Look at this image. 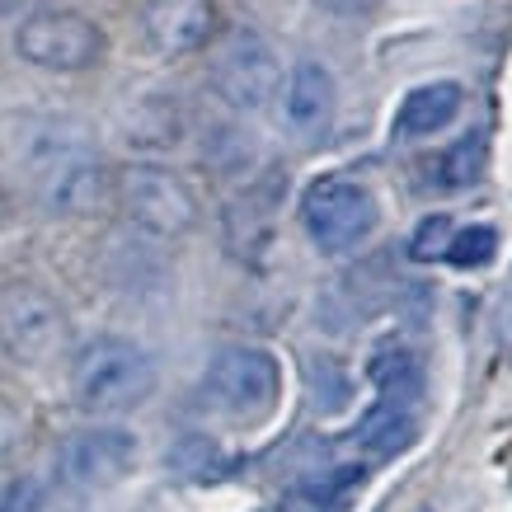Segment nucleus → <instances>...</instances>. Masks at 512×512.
<instances>
[{
    "mask_svg": "<svg viewBox=\"0 0 512 512\" xmlns=\"http://www.w3.org/2000/svg\"><path fill=\"white\" fill-rule=\"evenodd\" d=\"M19 165L33 193L57 217H90L113 198V174L99 160L90 132L71 118H43L19 146Z\"/></svg>",
    "mask_w": 512,
    "mask_h": 512,
    "instance_id": "1",
    "label": "nucleus"
},
{
    "mask_svg": "<svg viewBox=\"0 0 512 512\" xmlns=\"http://www.w3.org/2000/svg\"><path fill=\"white\" fill-rule=\"evenodd\" d=\"M156 395V357L141 343L99 334L71 362V400L85 414H127Z\"/></svg>",
    "mask_w": 512,
    "mask_h": 512,
    "instance_id": "2",
    "label": "nucleus"
},
{
    "mask_svg": "<svg viewBox=\"0 0 512 512\" xmlns=\"http://www.w3.org/2000/svg\"><path fill=\"white\" fill-rule=\"evenodd\" d=\"M113 198L146 240H179L198 226V198H193L188 179L156 160L123 165L113 174Z\"/></svg>",
    "mask_w": 512,
    "mask_h": 512,
    "instance_id": "3",
    "label": "nucleus"
},
{
    "mask_svg": "<svg viewBox=\"0 0 512 512\" xmlns=\"http://www.w3.org/2000/svg\"><path fill=\"white\" fill-rule=\"evenodd\" d=\"M71 343V320L57 296L38 282H10L0 287V348L19 367H47Z\"/></svg>",
    "mask_w": 512,
    "mask_h": 512,
    "instance_id": "4",
    "label": "nucleus"
},
{
    "mask_svg": "<svg viewBox=\"0 0 512 512\" xmlns=\"http://www.w3.org/2000/svg\"><path fill=\"white\" fill-rule=\"evenodd\" d=\"M381 207H376L372 188L348 179V174H325L306 188L301 198V226L311 235V245L320 254H348L367 235L376 231Z\"/></svg>",
    "mask_w": 512,
    "mask_h": 512,
    "instance_id": "5",
    "label": "nucleus"
},
{
    "mask_svg": "<svg viewBox=\"0 0 512 512\" xmlns=\"http://www.w3.org/2000/svg\"><path fill=\"white\" fill-rule=\"evenodd\" d=\"M202 395L212 400V409L231 414V419H264L282 395V367L268 348H249V343H231L221 348L207 372H202Z\"/></svg>",
    "mask_w": 512,
    "mask_h": 512,
    "instance_id": "6",
    "label": "nucleus"
},
{
    "mask_svg": "<svg viewBox=\"0 0 512 512\" xmlns=\"http://www.w3.org/2000/svg\"><path fill=\"white\" fill-rule=\"evenodd\" d=\"M15 52L38 71H90L104 57V29L80 10H33L19 19Z\"/></svg>",
    "mask_w": 512,
    "mask_h": 512,
    "instance_id": "7",
    "label": "nucleus"
},
{
    "mask_svg": "<svg viewBox=\"0 0 512 512\" xmlns=\"http://www.w3.org/2000/svg\"><path fill=\"white\" fill-rule=\"evenodd\" d=\"M212 90L221 94V104L240 113L268 109L282 90V62L268 38H259L254 29L226 33L212 52Z\"/></svg>",
    "mask_w": 512,
    "mask_h": 512,
    "instance_id": "8",
    "label": "nucleus"
},
{
    "mask_svg": "<svg viewBox=\"0 0 512 512\" xmlns=\"http://www.w3.org/2000/svg\"><path fill=\"white\" fill-rule=\"evenodd\" d=\"M137 466V437L127 428H85L71 433L57 451V480L71 494H99L127 480Z\"/></svg>",
    "mask_w": 512,
    "mask_h": 512,
    "instance_id": "9",
    "label": "nucleus"
},
{
    "mask_svg": "<svg viewBox=\"0 0 512 512\" xmlns=\"http://www.w3.org/2000/svg\"><path fill=\"white\" fill-rule=\"evenodd\" d=\"M141 29L160 57H188L217 38V5L212 0H151L141 15Z\"/></svg>",
    "mask_w": 512,
    "mask_h": 512,
    "instance_id": "10",
    "label": "nucleus"
},
{
    "mask_svg": "<svg viewBox=\"0 0 512 512\" xmlns=\"http://www.w3.org/2000/svg\"><path fill=\"white\" fill-rule=\"evenodd\" d=\"M334 109H339V90L329 66L320 62H296L287 85H282V123L296 141H320L334 127Z\"/></svg>",
    "mask_w": 512,
    "mask_h": 512,
    "instance_id": "11",
    "label": "nucleus"
},
{
    "mask_svg": "<svg viewBox=\"0 0 512 512\" xmlns=\"http://www.w3.org/2000/svg\"><path fill=\"white\" fill-rule=\"evenodd\" d=\"M273 202H278V193L268 184L245 188L235 202H226L221 226H226V249H231L235 259L259 264L268 254V245H273Z\"/></svg>",
    "mask_w": 512,
    "mask_h": 512,
    "instance_id": "12",
    "label": "nucleus"
},
{
    "mask_svg": "<svg viewBox=\"0 0 512 512\" xmlns=\"http://www.w3.org/2000/svg\"><path fill=\"white\" fill-rule=\"evenodd\" d=\"M466 109V85L461 80H433L419 90L404 94V104L395 109V137L400 141H419L433 137L442 127H451Z\"/></svg>",
    "mask_w": 512,
    "mask_h": 512,
    "instance_id": "13",
    "label": "nucleus"
},
{
    "mask_svg": "<svg viewBox=\"0 0 512 512\" xmlns=\"http://www.w3.org/2000/svg\"><path fill=\"white\" fill-rule=\"evenodd\" d=\"M123 141L137 151H170L184 141V109L170 94H146L123 113Z\"/></svg>",
    "mask_w": 512,
    "mask_h": 512,
    "instance_id": "14",
    "label": "nucleus"
},
{
    "mask_svg": "<svg viewBox=\"0 0 512 512\" xmlns=\"http://www.w3.org/2000/svg\"><path fill=\"white\" fill-rule=\"evenodd\" d=\"M414 437H419V409L390 400H376V409L357 428V442L372 456H400L404 447H414Z\"/></svg>",
    "mask_w": 512,
    "mask_h": 512,
    "instance_id": "15",
    "label": "nucleus"
},
{
    "mask_svg": "<svg viewBox=\"0 0 512 512\" xmlns=\"http://www.w3.org/2000/svg\"><path fill=\"white\" fill-rule=\"evenodd\" d=\"M367 372H372L381 400L409 404V409H419L423 404V362L409 353V348H381Z\"/></svg>",
    "mask_w": 512,
    "mask_h": 512,
    "instance_id": "16",
    "label": "nucleus"
},
{
    "mask_svg": "<svg viewBox=\"0 0 512 512\" xmlns=\"http://www.w3.org/2000/svg\"><path fill=\"white\" fill-rule=\"evenodd\" d=\"M484 165H489V141L480 137V132H470V137H461L451 151H442V160H437V188H447V193H461V188L480 184Z\"/></svg>",
    "mask_w": 512,
    "mask_h": 512,
    "instance_id": "17",
    "label": "nucleus"
},
{
    "mask_svg": "<svg viewBox=\"0 0 512 512\" xmlns=\"http://www.w3.org/2000/svg\"><path fill=\"white\" fill-rule=\"evenodd\" d=\"M306 381H311V395L325 414L343 409L348 395H353V381H348V372H343L334 357H311V362H306Z\"/></svg>",
    "mask_w": 512,
    "mask_h": 512,
    "instance_id": "18",
    "label": "nucleus"
},
{
    "mask_svg": "<svg viewBox=\"0 0 512 512\" xmlns=\"http://www.w3.org/2000/svg\"><path fill=\"white\" fill-rule=\"evenodd\" d=\"M498 254V231L494 226H456L447 245V264L456 268H484Z\"/></svg>",
    "mask_w": 512,
    "mask_h": 512,
    "instance_id": "19",
    "label": "nucleus"
},
{
    "mask_svg": "<svg viewBox=\"0 0 512 512\" xmlns=\"http://www.w3.org/2000/svg\"><path fill=\"white\" fill-rule=\"evenodd\" d=\"M451 217H423L419 231L409 235V259L419 264H433V259H447V245H451Z\"/></svg>",
    "mask_w": 512,
    "mask_h": 512,
    "instance_id": "20",
    "label": "nucleus"
},
{
    "mask_svg": "<svg viewBox=\"0 0 512 512\" xmlns=\"http://www.w3.org/2000/svg\"><path fill=\"white\" fill-rule=\"evenodd\" d=\"M0 512H43V484L19 475L0 484Z\"/></svg>",
    "mask_w": 512,
    "mask_h": 512,
    "instance_id": "21",
    "label": "nucleus"
},
{
    "mask_svg": "<svg viewBox=\"0 0 512 512\" xmlns=\"http://www.w3.org/2000/svg\"><path fill=\"white\" fill-rule=\"evenodd\" d=\"M19 451H24V419H19L10 404H0V470L10 466Z\"/></svg>",
    "mask_w": 512,
    "mask_h": 512,
    "instance_id": "22",
    "label": "nucleus"
},
{
    "mask_svg": "<svg viewBox=\"0 0 512 512\" xmlns=\"http://www.w3.org/2000/svg\"><path fill=\"white\" fill-rule=\"evenodd\" d=\"M494 339H498V348L512 353V268H508V282H503L498 306H494Z\"/></svg>",
    "mask_w": 512,
    "mask_h": 512,
    "instance_id": "23",
    "label": "nucleus"
},
{
    "mask_svg": "<svg viewBox=\"0 0 512 512\" xmlns=\"http://www.w3.org/2000/svg\"><path fill=\"white\" fill-rule=\"evenodd\" d=\"M273 512H329V503H325V498H315L306 484H296L292 494L278 498V508H273Z\"/></svg>",
    "mask_w": 512,
    "mask_h": 512,
    "instance_id": "24",
    "label": "nucleus"
},
{
    "mask_svg": "<svg viewBox=\"0 0 512 512\" xmlns=\"http://www.w3.org/2000/svg\"><path fill=\"white\" fill-rule=\"evenodd\" d=\"M311 5H320L329 15H362V10H372L376 0H311Z\"/></svg>",
    "mask_w": 512,
    "mask_h": 512,
    "instance_id": "25",
    "label": "nucleus"
},
{
    "mask_svg": "<svg viewBox=\"0 0 512 512\" xmlns=\"http://www.w3.org/2000/svg\"><path fill=\"white\" fill-rule=\"evenodd\" d=\"M47 0H0V19H24L33 10H43Z\"/></svg>",
    "mask_w": 512,
    "mask_h": 512,
    "instance_id": "26",
    "label": "nucleus"
},
{
    "mask_svg": "<svg viewBox=\"0 0 512 512\" xmlns=\"http://www.w3.org/2000/svg\"><path fill=\"white\" fill-rule=\"evenodd\" d=\"M10 217V198H5V188H0V221Z\"/></svg>",
    "mask_w": 512,
    "mask_h": 512,
    "instance_id": "27",
    "label": "nucleus"
}]
</instances>
